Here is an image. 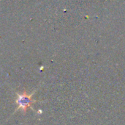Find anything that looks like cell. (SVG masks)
<instances>
[{"label":"cell","instance_id":"cell-1","mask_svg":"<svg viewBox=\"0 0 125 125\" xmlns=\"http://www.w3.org/2000/svg\"><path fill=\"white\" fill-rule=\"evenodd\" d=\"M31 95H28L26 93H23L21 94L18 95V99L16 100V102L18 105V109H21L22 111L26 112L27 108L31 106L32 103H34L35 101L31 99Z\"/></svg>","mask_w":125,"mask_h":125}]
</instances>
